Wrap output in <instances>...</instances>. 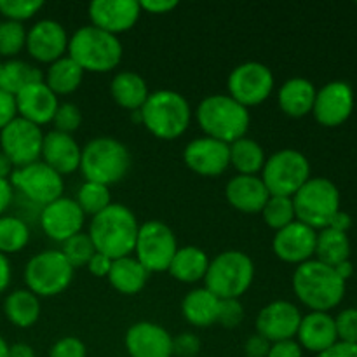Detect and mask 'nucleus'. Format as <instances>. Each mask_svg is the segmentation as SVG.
<instances>
[{"label":"nucleus","mask_w":357,"mask_h":357,"mask_svg":"<svg viewBox=\"0 0 357 357\" xmlns=\"http://www.w3.org/2000/svg\"><path fill=\"white\" fill-rule=\"evenodd\" d=\"M293 291L310 312H330L345 296V281L333 267L317 260L298 265L293 272Z\"/></svg>","instance_id":"nucleus-2"},{"label":"nucleus","mask_w":357,"mask_h":357,"mask_svg":"<svg viewBox=\"0 0 357 357\" xmlns=\"http://www.w3.org/2000/svg\"><path fill=\"white\" fill-rule=\"evenodd\" d=\"M199 352H201V338L197 335L185 331L173 338V356L199 357Z\"/></svg>","instance_id":"nucleus-47"},{"label":"nucleus","mask_w":357,"mask_h":357,"mask_svg":"<svg viewBox=\"0 0 357 357\" xmlns=\"http://www.w3.org/2000/svg\"><path fill=\"white\" fill-rule=\"evenodd\" d=\"M44 80V73L37 68V66L30 65V63L23 61V59H9L3 61V72H2V91L16 96L20 91L30 84L42 82Z\"/></svg>","instance_id":"nucleus-36"},{"label":"nucleus","mask_w":357,"mask_h":357,"mask_svg":"<svg viewBox=\"0 0 357 357\" xmlns=\"http://www.w3.org/2000/svg\"><path fill=\"white\" fill-rule=\"evenodd\" d=\"M302 317V312L295 303L288 300H274L258 312L255 326L258 335L267 338L271 344H275V342L293 340Z\"/></svg>","instance_id":"nucleus-17"},{"label":"nucleus","mask_w":357,"mask_h":357,"mask_svg":"<svg viewBox=\"0 0 357 357\" xmlns=\"http://www.w3.org/2000/svg\"><path fill=\"white\" fill-rule=\"evenodd\" d=\"M52 124H54V131L72 135L82 124V112L75 103H70V101L59 103L54 119H52Z\"/></svg>","instance_id":"nucleus-43"},{"label":"nucleus","mask_w":357,"mask_h":357,"mask_svg":"<svg viewBox=\"0 0 357 357\" xmlns=\"http://www.w3.org/2000/svg\"><path fill=\"white\" fill-rule=\"evenodd\" d=\"M261 216L267 227L272 230H281L296 220L295 208H293L291 197H281V195H271L261 209Z\"/></svg>","instance_id":"nucleus-39"},{"label":"nucleus","mask_w":357,"mask_h":357,"mask_svg":"<svg viewBox=\"0 0 357 357\" xmlns=\"http://www.w3.org/2000/svg\"><path fill=\"white\" fill-rule=\"evenodd\" d=\"M42 162L59 173L61 176L79 171L82 149L72 135L59 131H49L42 142Z\"/></svg>","instance_id":"nucleus-24"},{"label":"nucleus","mask_w":357,"mask_h":357,"mask_svg":"<svg viewBox=\"0 0 357 357\" xmlns=\"http://www.w3.org/2000/svg\"><path fill=\"white\" fill-rule=\"evenodd\" d=\"M268 357H303V349L300 347L295 338L293 340L275 342V344L271 345Z\"/></svg>","instance_id":"nucleus-50"},{"label":"nucleus","mask_w":357,"mask_h":357,"mask_svg":"<svg viewBox=\"0 0 357 357\" xmlns=\"http://www.w3.org/2000/svg\"><path fill=\"white\" fill-rule=\"evenodd\" d=\"M9 181L14 190H17L28 201L42 206V208L49 202L63 197V190H65V181H63L61 174L56 173L42 160L16 167L10 174Z\"/></svg>","instance_id":"nucleus-12"},{"label":"nucleus","mask_w":357,"mask_h":357,"mask_svg":"<svg viewBox=\"0 0 357 357\" xmlns=\"http://www.w3.org/2000/svg\"><path fill=\"white\" fill-rule=\"evenodd\" d=\"M253 279V260L244 251L227 250L209 261L204 288L220 300H239L251 288Z\"/></svg>","instance_id":"nucleus-7"},{"label":"nucleus","mask_w":357,"mask_h":357,"mask_svg":"<svg viewBox=\"0 0 357 357\" xmlns=\"http://www.w3.org/2000/svg\"><path fill=\"white\" fill-rule=\"evenodd\" d=\"M138 230L139 223L135 213L128 206L112 202L107 209L93 216L87 236L98 253L117 260L135 253Z\"/></svg>","instance_id":"nucleus-1"},{"label":"nucleus","mask_w":357,"mask_h":357,"mask_svg":"<svg viewBox=\"0 0 357 357\" xmlns=\"http://www.w3.org/2000/svg\"><path fill=\"white\" fill-rule=\"evenodd\" d=\"M338 342L357 345V309H345L335 317Z\"/></svg>","instance_id":"nucleus-44"},{"label":"nucleus","mask_w":357,"mask_h":357,"mask_svg":"<svg viewBox=\"0 0 357 357\" xmlns=\"http://www.w3.org/2000/svg\"><path fill=\"white\" fill-rule=\"evenodd\" d=\"M335 272H337L338 275H340L342 279H344L345 282H347V279L352 278V274H354V265H352L351 260H345L342 261V264H338L337 267H333Z\"/></svg>","instance_id":"nucleus-58"},{"label":"nucleus","mask_w":357,"mask_h":357,"mask_svg":"<svg viewBox=\"0 0 357 357\" xmlns=\"http://www.w3.org/2000/svg\"><path fill=\"white\" fill-rule=\"evenodd\" d=\"M225 197L229 204L237 211L257 215V213H261L271 194L260 176L237 174V176L230 178L227 183Z\"/></svg>","instance_id":"nucleus-25"},{"label":"nucleus","mask_w":357,"mask_h":357,"mask_svg":"<svg viewBox=\"0 0 357 357\" xmlns=\"http://www.w3.org/2000/svg\"><path fill=\"white\" fill-rule=\"evenodd\" d=\"M260 178L271 195L293 197L310 180V162L300 150H278L267 157Z\"/></svg>","instance_id":"nucleus-9"},{"label":"nucleus","mask_w":357,"mask_h":357,"mask_svg":"<svg viewBox=\"0 0 357 357\" xmlns=\"http://www.w3.org/2000/svg\"><path fill=\"white\" fill-rule=\"evenodd\" d=\"M316 357H357V345L347 342H337L326 351L319 352Z\"/></svg>","instance_id":"nucleus-52"},{"label":"nucleus","mask_w":357,"mask_h":357,"mask_svg":"<svg viewBox=\"0 0 357 357\" xmlns=\"http://www.w3.org/2000/svg\"><path fill=\"white\" fill-rule=\"evenodd\" d=\"M13 171H14L13 162H10V160L7 159L6 153L0 150V178H2V180H9Z\"/></svg>","instance_id":"nucleus-59"},{"label":"nucleus","mask_w":357,"mask_h":357,"mask_svg":"<svg viewBox=\"0 0 357 357\" xmlns=\"http://www.w3.org/2000/svg\"><path fill=\"white\" fill-rule=\"evenodd\" d=\"M112 258L105 257V255L101 253H94L93 257H91V260L87 261V271H89L91 275H94V278H108V274H110V268H112Z\"/></svg>","instance_id":"nucleus-51"},{"label":"nucleus","mask_w":357,"mask_h":357,"mask_svg":"<svg viewBox=\"0 0 357 357\" xmlns=\"http://www.w3.org/2000/svg\"><path fill=\"white\" fill-rule=\"evenodd\" d=\"M30 243V229L17 216H0V253H20Z\"/></svg>","instance_id":"nucleus-37"},{"label":"nucleus","mask_w":357,"mask_h":357,"mask_svg":"<svg viewBox=\"0 0 357 357\" xmlns=\"http://www.w3.org/2000/svg\"><path fill=\"white\" fill-rule=\"evenodd\" d=\"M352 227V218L349 213L345 211H337L333 215V218L330 220V225L326 227V229H333V230H338V232H344L347 234V230Z\"/></svg>","instance_id":"nucleus-54"},{"label":"nucleus","mask_w":357,"mask_h":357,"mask_svg":"<svg viewBox=\"0 0 357 357\" xmlns=\"http://www.w3.org/2000/svg\"><path fill=\"white\" fill-rule=\"evenodd\" d=\"M68 40V33L59 21L44 17L31 24L30 30H26L24 47L33 59L51 65L56 59L66 56Z\"/></svg>","instance_id":"nucleus-18"},{"label":"nucleus","mask_w":357,"mask_h":357,"mask_svg":"<svg viewBox=\"0 0 357 357\" xmlns=\"http://www.w3.org/2000/svg\"><path fill=\"white\" fill-rule=\"evenodd\" d=\"M110 94L119 107L138 112L149 98V84L139 73L122 70L114 75L110 82Z\"/></svg>","instance_id":"nucleus-28"},{"label":"nucleus","mask_w":357,"mask_h":357,"mask_svg":"<svg viewBox=\"0 0 357 357\" xmlns=\"http://www.w3.org/2000/svg\"><path fill=\"white\" fill-rule=\"evenodd\" d=\"M317 261L330 267H337L342 261L349 260L351 257V241L347 234L338 232L333 229H323L317 234L316 241V253H314Z\"/></svg>","instance_id":"nucleus-35"},{"label":"nucleus","mask_w":357,"mask_h":357,"mask_svg":"<svg viewBox=\"0 0 357 357\" xmlns=\"http://www.w3.org/2000/svg\"><path fill=\"white\" fill-rule=\"evenodd\" d=\"M274 73L260 61H246L237 65L227 80L229 96L243 107H257L271 98L274 91Z\"/></svg>","instance_id":"nucleus-13"},{"label":"nucleus","mask_w":357,"mask_h":357,"mask_svg":"<svg viewBox=\"0 0 357 357\" xmlns=\"http://www.w3.org/2000/svg\"><path fill=\"white\" fill-rule=\"evenodd\" d=\"M316 230L295 220L288 227L275 232L272 250L279 260L298 267V265L312 260L314 253H316Z\"/></svg>","instance_id":"nucleus-20"},{"label":"nucleus","mask_w":357,"mask_h":357,"mask_svg":"<svg viewBox=\"0 0 357 357\" xmlns=\"http://www.w3.org/2000/svg\"><path fill=\"white\" fill-rule=\"evenodd\" d=\"M139 115L150 135L171 142L188 129L192 108L183 94L173 89H159L149 94L145 105L139 108Z\"/></svg>","instance_id":"nucleus-4"},{"label":"nucleus","mask_w":357,"mask_h":357,"mask_svg":"<svg viewBox=\"0 0 357 357\" xmlns=\"http://www.w3.org/2000/svg\"><path fill=\"white\" fill-rule=\"evenodd\" d=\"M209 258L206 251L197 246H183L178 248L171 260L169 272L176 281L185 282V284H195L199 281H204L206 272L209 267Z\"/></svg>","instance_id":"nucleus-30"},{"label":"nucleus","mask_w":357,"mask_h":357,"mask_svg":"<svg viewBox=\"0 0 357 357\" xmlns=\"http://www.w3.org/2000/svg\"><path fill=\"white\" fill-rule=\"evenodd\" d=\"M75 268L68 264L61 251L45 250L33 255L24 267L26 289L33 295L56 296L72 284Z\"/></svg>","instance_id":"nucleus-10"},{"label":"nucleus","mask_w":357,"mask_h":357,"mask_svg":"<svg viewBox=\"0 0 357 357\" xmlns=\"http://www.w3.org/2000/svg\"><path fill=\"white\" fill-rule=\"evenodd\" d=\"M75 202L80 206L84 215L96 216L98 213H101L112 204L110 187L93 183V181H84L79 190H77Z\"/></svg>","instance_id":"nucleus-38"},{"label":"nucleus","mask_w":357,"mask_h":357,"mask_svg":"<svg viewBox=\"0 0 357 357\" xmlns=\"http://www.w3.org/2000/svg\"><path fill=\"white\" fill-rule=\"evenodd\" d=\"M316 86L309 79L293 77L288 79L278 91L279 108L288 117L300 119L312 114L314 100H316Z\"/></svg>","instance_id":"nucleus-27"},{"label":"nucleus","mask_w":357,"mask_h":357,"mask_svg":"<svg viewBox=\"0 0 357 357\" xmlns=\"http://www.w3.org/2000/svg\"><path fill=\"white\" fill-rule=\"evenodd\" d=\"M7 357H37L31 345L23 344V342H17V344L9 345V356Z\"/></svg>","instance_id":"nucleus-57"},{"label":"nucleus","mask_w":357,"mask_h":357,"mask_svg":"<svg viewBox=\"0 0 357 357\" xmlns=\"http://www.w3.org/2000/svg\"><path fill=\"white\" fill-rule=\"evenodd\" d=\"M63 253V257L68 260V264L73 268L86 267L87 261L91 260L96 250H94V244L91 241V237L86 232H79L75 236H72L70 239H66L63 243V248L59 250Z\"/></svg>","instance_id":"nucleus-40"},{"label":"nucleus","mask_w":357,"mask_h":357,"mask_svg":"<svg viewBox=\"0 0 357 357\" xmlns=\"http://www.w3.org/2000/svg\"><path fill=\"white\" fill-rule=\"evenodd\" d=\"M7 321L17 328H31L40 317V298L30 289H14L3 300Z\"/></svg>","instance_id":"nucleus-32"},{"label":"nucleus","mask_w":357,"mask_h":357,"mask_svg":"<svg viewBox=\"0 0 357 357\" xmlns=\"http://www.w3.org/2000/svg\"><path fill=\"white\" fill-rule=\"evenodd\" d=\"M129 167L131 153L128 146L112 136H98L84 145L79 169L86 181L110 187L124 180Z\"/></svg>","instance_id":"nucleus-6"},{"label":"nucleus","mask_w":357,"mask_h":357,"mask_svg":"<svg viewBox=\"0 0 357 357\" xmlns=\"http://www.w3.org/2000/svg\"><path fill=\"white\" fill-rule=\"evenodd\" d=\"M220 298L209 289L195 288L187 293L181 302V314L195 328H208L216 324L218 319Z\"/></svg>","instance_id":"nucleus-31"},{"label":"nucleus","mask_w":357,"mask_h":357,"mask_svg":"<svg viewBox=\"0 0 357 357\" xmlns=\"http://www.w3.org/2000/svg\"><path fill=\"white\" fill-rule=\"evenodd\" d=\"M26 44V30L23 23L16 21H2L0 23V56H16L21 52Z\"/></svg>","instance_id":"nucleus-41"},{"label":"nucleus","mask_w":357,"mask_h":357,"mask_svg":"<svg viewBox=\"0 0 357 357\" xmlns=\"http://www.w3.org/2000/svg\"><path fill=\"white\" fill-rule=\"evenodd\" d=\"M10 278H13V268H10L9 258L3 253H0V293H3L9 288Z\"/></svg>","instance_id":"nucleus-56"},{"label":"nucleus","mask_w":357,"mask_h":357,"mask_svg":"<svg viewBox=\"0 0 357 357\" xmlns=\"http://www.w3.org/2000/svg\"><path fill=\"white\" fill-rule=\"evenodd\" d=\"M149 278L150 272L132 255L112 261L110 274H108L112 288L122 295H138L146 286Z\"/></svg>","instance_id":"nucleus-29"},{"label":"nucleus","mask_w":357,"mask_h":357,"mask_svg":"<svg viewBox=\"0 0 357 357\" xmlns=\"http://www.w3.org/2000/svg\"><path fill=\"white\" fill-rule=\"evenodd\" d=\"M131 357H173V337L166 328L150 321L132 324L124 338Z\"/></svg>","instance_id":"nucleus-22"},{"label":"nucleus","mask_w":357,"mask_h":357,"mask_svg":"<svg viewBox=\"0 0 357 357\" xmlns=\"http://www.w3.org/2000/svg\"><path fill=\"white\" fill-rule=\"evenodd\" d=\"M195 119L204 136L230 143L244 138L250 129V110L229 94L206 96L195 108Z\"/></svg>","instance_id":"nucleus-3"},{"label":"nucleus","mask_w":357,"mask_h":357,"mask_svg":"<svg viewBox=\"0 0 357 357\" xmlns=\"http://www.w3.org/2000/svg\"><path fill=\"white\" fill-rule=\"evenodd\" d=\"M271 342L264 338L261 335L255 333L244 344V356L246 357H268L271 351Z\"/></svg>","instance_id":"nucleus-49"},{"label":"nucleus","mask_w":357,"mask_h":357,"mask_svg":"<svg viewBox=\"0 0 357 357\" xmlns=\"http://www.w3.org/2000/svg\"><path fill=\"white\" fill-rule=\"evenodd\" d=\"M14 197V188L10 185L9 180H2L0 178V216H3V213L7 211V208L10 206Z\"/></svg>","instance_id":"nucleus-55"},{"label":"nucleus","mask_w":357,"mask_h":357,"mask_svg":"<svg viewBox=\"0 0 357 357\" xmlns=\"http://www.w3.org/2000/svg\"><path fill=\"white\" fill-rule=\"evenodd\" d=\"M49 357H87V349L80 338L63 337L49 349Z\"/></svg>","instance_id":"nucleus-46"},{"label":"nucleus","mask_w":357,"mask_h":357,"mask_svg":"<svg viewBox=\"0 0 357 357\" xmlns=\"http://www.w3.org/2000/svg\"><path fill=\"white\" fill-rule=\"evenodd\" d=\"M142 10L152 14H166L169 10H173L174 7H178L176 0H142L139 2Z\"/></svg>","instance_id":"nucleus-53"},{"label":"nucleus","mask_w":357,"mask_h":357,"mask_svg":"<svg viewBox=\"0 0 357 357\" xmlns=\"http://www.w3.org/2000/svg\"><path fill=\"white\" fill-rule=\"evenodd\" d=\"M14 98H16L17 117L24 119L38 128L52 122L59 107L58 96L45 86L44 80L30 84Z\"/></svg>","instance_id":"nucleus-23"},{"label":"nucleus","mask_w":357,"mask_h":357,"mask_svg":"<svg viewBox=\"0 0 357 357\" xmlns=\"http://www.w3.org/2000/svg\"><path fill=\"white\" fill-rule=\"evenodd\" d=\"M121 40L94 24H86L73 31L68 40L66 54L84 70V72L105 73L117 68L122 59Z\"/></svg>","instance_id":"nucleus-5"},{"label":"nucleus","mask_w":357,"mask_h":357,"mask_svg":"<svg viewBox=\"0 0 357 357\" xmlns=\"http://www.w3.org/2000/svg\"><path fill=\"white\" fill-rule=\"evenodd\" d=\"M2 72H3V63L0 61V89H2Z\"/></svg>","instance_id":"nucleus-61"},{"label":"nucleus","mask_w":357,"mask_h":357,"mask_svg":"<svg viewBox=\"0 0 357 357\" xmlns=\"http://www.w3.org/2000/svg\"><path fill=\"white\" fill-rule=\"evenodd\" d=\"M91 24L112 35L124 33L138 23L142 7L136 0H94L87 7Z\"/></svg>","instance_id":"nucleus-21"},{"label":"nucleus","mask_w":357,"mask_h":357,"mask_svg":"<svg viewBox=\"0 0 357 357\" xmlns=\"http://www.w3.org/2000/svg\"><path fill=\"white\" fill-rule=\"evenodd\" d=\"M291 199L296 220L316 232L326 229L335 213L340 211V192L323 176L310 178Z\"/></svg>","instance_id":"nucleus-8"},{"label":"nucleus","mask_w":357,"mask_h":357,"mask_svg":"<svg viewBox=\"0 0 357 357\" xmlns=\"http://www.w3.org/2000/svg\"><path fill=\"white\" fill-rule=\"evenodd\" d=\"M296 338H298L296 342L300 347L314 352L316 356L326 351L338 342L335 317H331L328 312H309L300 321Z\"/></svg>","instance_id":"nucleus-26"},{"label":"nucleus","mask_w":357,"mask_h":357,"mask_svg":"<svg viewBox=\"0 0 357 357\" xmlns=\"http://www.w3.org/2000/svg\"><path fill=\"white\" fill-rule=\"evenodd\" d=\"M44 132L38 126L16 117L0 131V150L16 167L40 160Z\"/></svg>","instance_id":"nucleus-14"},{"label":"nucleus","mask_w":357,"mask_h":357,"mask_svg":"<svg viewBox=\"0 0 357 357\" xmlns=\"http://www.w3.org/2000/svg\"><path fill=\"white\" fill-rule=\"evenodd\" d=\"M176 251V237L167 223L160 220H149L145 223H139L135 258L150 274L167 272Z\"/></svg>","instance_id":"nucleus-11"},{"label":"nucleus","mask_w":357,"mask_h":357,"mask_svg":"<svg viewBox=\"0 0 357 357\" xmlns=\"http://www.w3.org/2000/svg\"><path fill=\"white\" fill-rule=\"evenodd\" d=\"M84 80V70L68 54L56 59L47 66L44 82L56 96H66L80 87Z\"/></svg>","instance_id":"nucleus-33"},{"label":"nucleus","mask_w":357,"mask_h":357,"mask_svg":"<svg viewBox=\"0 0 357 357\" xmlns=\"http://www.w3.org/2000/svg\"><path fill=\"white\" fill-rule=\"evenodd\" d=\"M354 112V91L344 80H333L321 87L314 100L312 115L324 128H337Z\"/></svg>","instance_id":"nucleus-15"},{"label":"nucleus","mask_w":357,"mask_h":357,"mask_svg":"<svg viewBox=\"0 0 357 357\" xmlns=\"http://www.w3.org/2000/svg\"><path fill=\"white\" fill-rule=\"evenodd\" d=\"M44 7L42 0H0V14L7 21H23L33 17Z\"/></svg>","instance_id":"nucleus-42"},{"label":"nucleus","mask_w":357,"mask_h":357,"mask_svg":"<svg viewBox=\"0 0 357 357\" xmlns=\"http://www.w3.org/2000/svg\"><path fill=\"white\" fill-rule=\"evenodd\" d=\"M244 319V307L241 300L227 298L220 300L218 319L216 323L222 324L223 328H237Z\"/></svg>","instance_id":"nucleus-45"},{"label":"nucleus","mask_w":357,"mask_h":357,"mask_svg":"<svg viewBox=\"0 0 357 357\" xmlns=\"http://www.w3.org/2000/svg\"><path fill=\"white\" fill-rule=\"evenodd\" d=\"M84 218L86 215L75 199L65 195L45 204L38 213V222L45 236L61 244L75 234L82 232Z\"/></svg>","instance_id":"nucleus-16"},{"label":"nucleus","mask_w":357,"mask_h":357,"mask_svg":"<svg viewBox=\"0 0 357 357\" xmlns=\"http://www.w3.org/2000/svg\"><path fill=\"white\" fill-rule=\"evenodd\" d=\"M9 356V344L6 342V338L0 335V357H7Z\"/></svg>","instance_id":"nucleus-60"},{"label":"nucleus","mask_w":357,"mask_h":357,"mask_svg":"<svg viewBox=\"0 0 357 357\" xmlns=\"http://www.w3.org/2000/svg\"><path fill=\"white\" fill-rule=\"evenodd\" d=\"M187 167L201 176H220L230 167V146L209 136L195 138L185 146Z\"/></svg>","instance_id":"nucleus-19"},{"label":"nucleus","mask_w":357,"mask_h":357,"mask_svg":"<svg viewBox=\"0 0 357 357\" xmlns=\"http://www.w3.org/2000/svg\"><path fill=\"white\" fill-rule=\"evenodd\" d=\"M17 117L16 98L0 89V131Z\"/></svg>","instance_id":"nucleus-48"},{"label":"nucleus","mask_w":357,"mask_h":357,"mask_svg":"<svg viewBox=\"0 0 357 357\" xmlns=\"http://www.w3.org/2000/svg\"><path fill=\"white\" fill-rule=\"evenodd\" d=\"M230 166L237 171V174H250V176H258L265 166V150L257 139L244 138L230 143Z\"/></svg>","instance_id":"nucleus-34"}]
</instances>
